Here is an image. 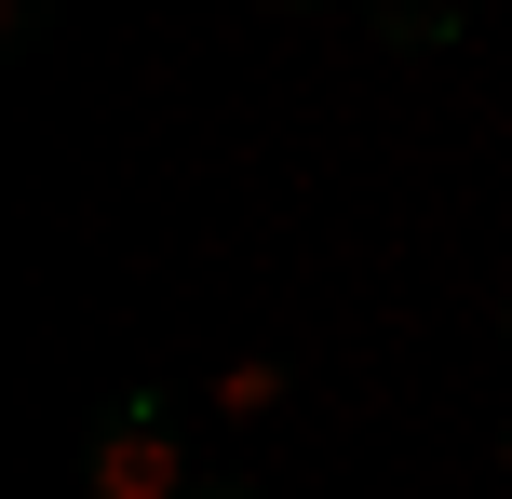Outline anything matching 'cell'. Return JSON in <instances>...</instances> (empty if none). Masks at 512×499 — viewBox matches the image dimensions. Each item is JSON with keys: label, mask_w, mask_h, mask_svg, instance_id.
Here are the masks:
<instances>
[{"label": "cell", "mask_w": 512, "mask_h": 499, "mask_svg": "<svg viewBox=\"0 0 512 499\" xmlns=\"http://www.w3.org/2000/svg\"><path fill=\"white\" fill-rule=\"evenodd\" d=\"M81 473H95V499H162V486H176V405H162V392H122Z\"/></svg>", "instance_id": "6da1fadb"}, {"label": "cell", "mask_w": 512, "mask_h": 499, "mask_svg": "<svg viewBox=\"0 0 512 499\" xmlns=\"http://www.w3.org/2000/svg\"><path fill=\"white\" fill-rule=\"evenodd\" d=\"M364 14H378V41H391V54H445V41L472 27V0H364Z\"/></svg>", "instance_id": "7a4b0ae2"}, {"label": "cell", "mask_w": 512, "mask_h": 499, "mask_svg": "<svg viewBox=\"0 0 512 499\" xmlns=\"http://www.w3.org/2000/svg\"><path fill=\"white\" fill-rule=\"evenodd\" d=\"M216 405H230V419H270V405H283V365H270V351H243V365H216Z\"/></svg>", "instance_id": "3957f363"}, {"label": "cell", "mask_w": 512, "mask_h": 499, "mask_svg": "<svg viewBox=\"0 0 512 499\" xmlns=\"http://www.w3.org/2000/svg\"><path fill=\"white\" fill-rule=\"evenodd\" d=\"M41 27H54V0H14V54H27V41H41Z\"/></svg>", "instance_id": "277c9868"}, {"label": "cell", "mask_w": 512, "mask_h": 499, "mask_svg": "<svg viewBox=\"0 0 512 499\" xmlns=\"http://www.w3.org/2000/svg\"><path fill=\"white\" fill-rule=\"evenodd\" d=\"M243 14H324V0H243Z\"/></svg>", "instance_id": "5b68a950"}, {"label": "cell", "mask_w": 512, "mask_h": 499, "mask_svg": "<svg viewBox=\"0 0 512 499\" xmlns=\"http://www.w3.org/2000/svg\"><path fill=\"white\" fill-rule=\"evenodd\" d=\"M499 473H512V432H499Z\"/></svg>", "instance_id": "8992f818"}, {"label": "cell", "mask_w": 512, "mask_h": 499, "mask_svg": "<svg viewBox=\"0 0 512 499\" xmlns=\"http://www.w3.org/2000/svg\"><path fill=\"white\" fill-rule=\"evenodd\" d=\"M499 338H512V297H499Z\"/></svg>", "instance_id": "52a82bcc"}]
</instances>
